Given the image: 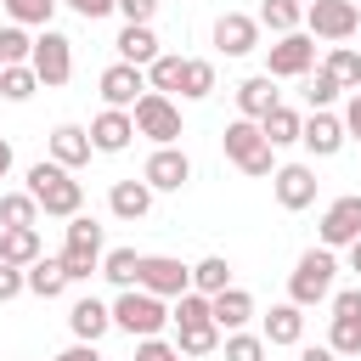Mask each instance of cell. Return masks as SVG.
<instances>
[{"label": "cell", "instance_id": "6da1fadb", "mask_svg": "<svg viewBox=\"0 0 361 361\" xmlns=\"http://www.w3.org/2000/svg\"><path fill=\"white\" fill-rule=\"evenodd\" d=\"M28 192L39 197V214H51V220H73V214L85 209V186H79L73 169H62L56 158H39V164L28 169Z\"/></svg>", "mask_w": 361, "mask_h": 361}, {"label": "cell", "instance_id": "7a4b0ae2", "mask_svg": "<svg viewBox=\"0 0 361 361\" xmlns=\"http://www.w3.org/2000/svg\"><path fill=\"white\" fill-rule=\"evenodd\" d=\"M113 327H124L130 338H158L169 327V305L147 288H118L113 299Z\"/></svg>", "mask_w": 361, "mask_h": 361}, {"label": "cell", "instance_id": "3957f363", "mask_svg": "<svg viewBox=\"0 0 361 361\" xmlns=\"http://www.w3.org/2000/svg\"><path fill=\"white\" fill-rule=\"evenodd\" d=\"M333 276H338L333 248H305V254H299V265H293V276H288V299L310 310V305L333 299Z\"/></svg>", "mask_w": 361, "mask_h": 361}, {"label": "cell", "instance_id": "277c9868", "mask_svg": "<svg viewBox=\"0 0 361 361\" xmlns=\"http://www.w3.org/2000/svg\"><path fill=\"white\" fill-rule=\"evenodd\" d=\"M130 118H135V135H147L152 147H175V141H180V107H175L164 90H147V96L130 107Z\"/></svg>", "mask_w": 361, "mask_h": 361}, {"label": "cell", "instance_id": "5b68a950", "mask_svg": "<svg viewBox=\"0 0 361 361\" xmlns=\"http://www.w3.org/2000/svg\"><path fill=\"white\" fill-rule=\"evenodd\" d=\"M310 68H316V34H310V28L276 34V45L265 51V73H271V79H305Z\"/></svg>", "mask_w": 361, "mask_h": 361}, {"label": "cell", "instance_id": "8992f818", "mask_svg": "<svg viewBox=\"0 0 361 361\" xmlns=\"http://www.w3.org/2000/svg\"><path fill=\"white\" fill-rule=\"evenodd\" d=\"M28 68L39 73V85H68V79H73V39L56 34V28H39Z\"/></svg>", "mask_w": 361, "mask_h": 361}, {"label": "cell", "instance_id": "52a82bcc", "mask_svg": "<svg viewBox=\"0 0 361 361\" xmlns=\"http://www.w3.org/2000/svg\"><path fill=\"white\" fill-rule=\"evenodd\" d=\"M305 28L316 39H350L361 28V6L355 0H310L305 6Z\"/></svg>", "mask_w": 361, "mask_h": 361}, {"label": "cell", "instance_id": "ba28073f", "mask_svg": "<svg viewBox=\"0 0 361 361\" xmlns=\"http://www.w3.org/2000/svg\"><path fill=\"white\" fill-rule=\"evenodd\" d=\"M135 288H147L158 299H180L192 288V265H180L175 254H141V282Z\"/></svg>", "mask_w": 361, "mask_h": 361}, {"label": "cell", "instance_id": "9c48e42d", "mask_svg": "<svg viewBox=\"0 0 361 361\" xmlns=\"http://www.w3.org/2000/svg\"><path fill=\"white\" fill-rule=\"evenodd\" d=\"M316 237H322V248H350L361 237V192L333 197L327 214H322V226H316Z\"/></svg>", "mask_w": 361, "mask_h": 361}, {"label": "cell", "instance_id": "30bf717a", "mask_svg": "<svg viewBox=\"0 0 361 361\" xmlns=\"http://www.w3.org/2000/svg\"><path fill=\"white\" fill-rule=\"evenodd\" d=\"M327 344L338 355H361V288H344L333 293V327H327Z\"/></svg>", "mask_w": 361, "mask_h": 361}, {"label": "cell", "instance_id": "8fae6325", "mask_svg": "<svg viewBox=\"0 0 361 361\" xmlns=\"http://www.w3.org/2000/svg\"><path fill=\"white\" fill-rule=\"evenodd\" d=\"M271 192H276V203H282L288 214H299V209L316 203V169H310V164H276Z\"/></svg>", "mask_w": 361, "mask_h": 361}, {"label": "cell", "instance_id": "7c38bea8", "mask_svg": "<svg viewBox=\"0 0 361 361\" xmlns=\"http://www.w3.org/2000/svg\"><path fill=\"white\" fill-rule=\"evenodd\" d=\"M214 51H220V56H248V51H259V17L220 11V17H214Z\"/></svg>", "mask_w": 361, "mask_h": 361}, {"label": "cell", "instance_id": "4fadbf2b", "mask_svg": "<svg viewBox=\"0 0 361 361\" xmlns=\"http://www.w3.org/2000/svg\"><path fill=\"white\" fill-rule=\"evenodd\" d=\"M141 180H147L152 192H180V186L192 180V158H186L180 147H152V158H147Z\"/></svg>", "mask_w": 361, "mask_h": 361}, {"label": "cell", "instance_id": "5bb4252c", "mask_svg": "<svg viewBox=\"0 0 361 361\" xmlns=\"http://www.w3.org/2000/svg\"><path fill=\"white\" fill-rule=\"evenodd\" d=\"M141 96H147V68H135V62H113V68L102 73V102H107V107H124V113H130Z\"/></svg>", "mask_w": 361, "mask_h": 361}, {"label": "cell", "instance_id": "9a60e30c", "mask_svg": "<svg viewBox=\"0 0 361 361\" xmlns=\"http://www.w3.org/2000/svg\"><path fill=\"white\" fill-rule=\"evenodd\" d=\"M299 141H305V152H310V158H333V152L350 141V130H344V118H333L327 107H310V118H305Z\"/></svg>", "mask_w": 361, "mask_h": 361}, {"label": "cell", "instance_id": "2e32d148", "mask_svg": "<svg viewBox=\"0 0 361 361\" xmlns=\"http://www.w3.org/2000/svg\"><path fill=\"white\" fill-rule=\"evenodd\" d=\"M220 141H226V158H231L237 169H248V164L271 147V141H265V130H259V118H243V113L226 124V135H220Z\"/></svg>", "mask_w": 361, "mask_h": 361}, {"label": "cell", "instance_id": "e0dca14e", "mask_svg": "<svg viewBox=\"0 0 361 361\" xmlns=\"http://www.w3.org/2000/svg\"><path fill=\"white\" fill-rule=\"evenodd\" d=\"M90 141H96V152H124V147L135 141V118H130L124 107H102V113L90 118Z\"/></svg>", "mask_w": 361, "mask_h": 361}, {"label": "cell", "instance_id": "ac0fdd59", "mask_svg": "<svg viewBox=\"0 0 361 361\" xmlns=\"http://www.w3.org/2000/svg\"><path fill=\"white\" fill-rule=\"evenodd\" d=\"M118 62H135V68H152L164 51H158V34H152V23H124L118 28Z\"/></svg>", "mask_w": 361, "mask_h": 361}, {"label": "cell", "instance_id": "d6986e66", "mask_svg": "<svg viewBox=\"0 0 361 361\" xmlns=\"http://www.w3.org/2000/svg\"><path fill=\"white\" fill-rule=\"evenodd\" d=\"M90 152H96L90 130H79V124H56V130H51V158H56L62 169H79V164H90Z\"/></svg>", "mask_w": 361, "mask_h": 361}, {"label": "cell", "instance_id": "ffe728a7", "mask_svg": "<svg viewBox=\"0 0 361 361\" xmlns=\"http://www.w3.org/2000/svg\"><path fill=\"white\" fill-rule=\"evenodd\" d=\"M209 310H214L220 333H237V327H248V316H254V293L231 282L226 293H214V299H209Z\"/></svg>", "mask_w": 361, "mask_h": 361}, {"label": "cell", "instance_id": "44dd1931", "mask_svg": "<svg viewBox=\"0 0 361 361\" xmlns=\"http://www.w3.org/2000/svg\"><path fill=\"white\" fill-rule=\"evenodd\" d=\"M68 327H73V338L96 344V338L113 327V305H102V299H73V310H68Z\"/></svg>", "mask_w": 361, "mask_h": 361}, {"label": "cell", "instance_id": "7402d4cb", "mask_svg": "<svg viewBox=\"0 0 361 361\" xmlns=\"http://www.w3.org/2000/svg\"><path fill=\"white\" fill-rule=\"evenodd\" d=\"M259 333H265V344H282V350L299 344L305 338V305H293V299L288 305H271V316H265Z\"/></svg>", "mask_w": 361, "mask_h": 361}, {"label": "cell", "instance_id": "603a6c76", "mask_svg": "<svg viewBox=\"0 0 361 361\" xmlns=\"http://www.w3.org/2000/svg\"><path fill=\"white\" fill-rule=\"evenodd\" d=\"M276 102H282V96H276V79H271V73H254V79L237 85V113H243V118H265Z\"/></svg>", "mask_w": 361, "mask_h": 361}, {"label": "cell", "instance_id": "cb8c5ba5", "mask_svg": "<svg viewBox=\"0 0 361 361\" xmlns=\"http://www.w3.org/2000/svg\"><path fill=\"white\" fill-rule=\"evenodd\" d=\"M39 254H45V248H39V226H6V231H0V259H6V265H23V271H28Z\"/></svg>", "mask_w": 361, "mask_h": 361}, {"label": "cell", "instance_id": "d4e9b609", "mask_svg": "<svg viewBox=\"0 0 361 361\" xmlns=\"http://www.w3.org/2000/svg\"><path fill=\"white\" fill-rule=\"evenodd\" d=\"M107 209H113L118 220H141V214L152 209V186H147V180H113Z\"/></svg>", "mask_w": 361, "mask_h": 361}, {"label": "cell", "instance_id": "484cf974", "mask_svg": "<svg viewBox=\"0 0 361 361\" xmlns=\"http://www.w3.org/2000/svg\"><path fill=\"white\" fill-rule=\"evenodd\" d=\"M192 288L209 293V299L226 293V288H231V259H226V254H203V259L192 265Z\"/></svg>", "mask_w": 361, "mask_h": 361}, {"label": "cell", "instance_id": "4316f807", "mask_svg": "<svg viewBox=\"0 0 361 361\" xmlns=\"http://www.w3.org/2000/svg\"><path fill=\"white\" fill-rule=\"evenodd\" d=\"M23 276H28V293H34V299H56V293L68 288V271H62V259H45V254H39V259H34Z\"/></svg>", "mask_w": 361, "mask_h": 361}, {"label": "cell", "instance_id": "83f0119b", "mask_svg": "<svg viewBox=\"0 0 361 361\" xmlns=\"http://www.w3.org/2000/svg\"><path fill=\"white\" fill-rule=\"evenodd\" d=\"M259 130H265V141H271V147H293V141H299V130H305V118H299L293 107H282V102H276V107L259 118Z\"/></svg>", "mask_w": 361, "mask_h": 361}, {"label": "cell", "instance_id": "f1b7e54d", "mask_svg": "<svg viewBox=\"0 0 361 361\" xmlns=\"http://www.w3.org/2000/svg\"><path fill=\"white\" fill-rule=\"evenodd\" d=\"M102 276H107L113 288H135V282H141V254H135V248H107V254H102Z\"/></svg>", "mask_w": 361, "mask_h": 361}, {"label": "cell", "instance_id": "f546056e", "mask_svg": "<svg viewBox=\"0 0 361 361\" xmlns=\"http://www.w3.org/2000/svg\"><path fill=\"white\" fill-rule=\"evenodd\" d=\"M175 344H180V355H214L220 350V322H186V327H175Z\"/></svg>", "mask_w": 361, "mask_h": 361}, {"label": "cell", "instance_id": "4dcf8cb0", "mask_svg": "<svg viewBox=\"0 0 361 361\" xmlns=\"http://www.w3.org/2000/svg\"><path fill=\"white\" fill-rule=\"evenodd\" d=\"M299 23H305V0H259V28L293 34Z\"/></svg>", "mask_w": 361, "mask_h": 361}, {"label": "cell", "instance_id": "1f68e13d", "mask_svg": "<svg viewBox=\"0 0 361 361\" xmlns=\"http://www.w3.org/2000/svg\"><path fill=\"white\" fill-rule=\"evenodd\" d=\"M39 220V197L23 186V192H0V231L6 226H34Z\"/></svg>", "mask_w": 361, "mask_h": 361}, {"label": "cell", "instance_id": "d6a6232c", "mask_svg": "<svg viewBox=\"0 0 361 361\" xmlns=\"http://www.w3.org/2000/svg\"><path fill=\"white\" fill-rule=\"evenodd\" d=\"M34 90H39V73H34L28 62H6V68H0V96H6V102H28Z\"/></svg>", "mask_w": 361, "mask_h": 361}, {"label": "cell", "instance_id": "836d02e7", "mask_svg": "<svg viewBox=\"0 0 361 361\" xmlns=\"http://www.w3.org/2000/svg\"><path fill=\"white\" fill-rule=\"evenodd\" d=\"M180 96H186V102H203V96H214V62H203V56H186Z\"/></svg>", "mask_w": 361, "mask_h": 361}, {"label": "cell", "instance_id": "e575fe53", "mask_svg": "<svg viewBox=\"0 0 361 361\" xmlns=\"http://www.w3.org/2000/svg\"><path fill=\"white\" fill-rule=\"evenodd\" d=\"M62 248H79V254H107V237H102V226L90 220V214H73L68 220V243Z\"/></svg>", "mask_w": 361, "mask_h": 361}, {"label": "cell", "instance_id": "d590c367", "mask_svg": "<svg viewBox=\"0 0 361 361\" xmlns=\"http://www.w3.org/2000/svg\"><path fill=\"white\" fill-rule=\"evenodd\" d=\"M322 68H327V73H333L344 90H361V56H355L350 45H333V51L322 56Z\"/></svg>", "mask_w": 361, "mask_h": 361}, {"label": "cell", "instance_id": "8d00e7d4", "mask_svg": "<svg viewBox=\"0 0 361 361\" xmlns=\"http://www.w3.org/2000/svg\"><path fill=\"white\" fill-rule=\"evenodd\" d=\"M180 73H186V56H158L152 68H147V90H164V96H175L180 90Z\"/></svg>", "mask_w": 361, "mask_h": 361}, {"label": "cell", "instance_id": "74e56055", "mask_svg": "<svg viewBox=\"0 0 361 361\" xmlns=\"http://www.w3.org/2000/svg\"><path fill=\"white\" fill-rule=\"evenodd\" d=\"M0 6L23 28H51V11H56V0H0Z\"/></svg>", "mask_w": 361, "mask_h": 361}, {"label": "cell", "instance_id": "f35d334b", "mask_svg": "<svg viewBox=\"0 0 361 361\" xmlns=\"http://www.w3.org/2000/svg\"><path fill=\"white\" fill-rule=\"evenodd\" d=\"M220 350H226V361H265L271 344H265V333H243V327H237V333H226Z\"/></svg>", "mask_w": 361, "mask_h": 361}, {"label": "cell", "instance_id": "ab89813d", "mask_svg": "<svg viewBox=\"0 0 361 361\" xmlns=\"http://www.w3.org/2000/svg\"><path fill=\"white\" fill-rule=\"evenodd\" d=\"M28 56H34L28 28H23V23H6V28H0V68H6V62H28Z\"/></svg>", "mask_w": 361, "mask_h": 361}, {"label": "cell", "instance_id": "60d3db41", "mask_svg": "<svg viewBox=\"0 0 361 361\" xmlns=\"http://www.w3.org/2000/svg\"><path fill=\"white\" fill-rule=\"evenodd\" d=\"M56 259H62V271H68V282H90V276L102 271V254H79V248H62Z\"/></svg>", "mask_w": 361, "mask_h": 361}, {"label": "cell", "instance_id": "b9f144b4", "mask_svg": "<svg viewBox=\"0 0 361 361\" xmlns=\"http://www.w3.org/2000/svg\"><path fill=\"white\" fill-rule=\"evenodd\" d=\"M338 90H344V85H338V79H333V73H327V68L316 62V79H310L305 102H310V107H333V102H338Z\"/></svg>", "mask_w": 361, "mask_h": 361}, {"label": "cell", "instance_id": "7bdbcfd3", "mask_svg": "<svg viewBox=\"0 0 361 361\" xmlns=\"http://www.w3.org/2000/svg\"><path fill=\"white\" fill-rule=\"evenodd\" d=\"M135 361H186L180 344H164V338H135Z\"/></svg>", "mask_w": 361, "mask_h": 361}, {"label": "cell", "instance_id": "ee69618b", "mask_svg": "<svg viewBox=\"0 0 361 361\" xmlns=\"http://www.w3.org/2000/svg\"><path fill=\"white\" fill-rule=\"evenodd\" d=\"M17 293H28V276H23V265H6L0 259V305H11Z\"/></svg>", "mask_w": 361, "mask_h": 361}, {"label": "cell", "instance_id": "f6af8a7d", "mask_svg": "<svg viewBox=\"0 0 361 361\" xmlns=\"http://www.w3.org/2000/svg\"><path fill=\"white\" fill-rule=\"evenodd\" d=\"M118 11H124V23H152L158 0H118Z\"/></svg>", "mask_w": 361, "mask_h": 361}, {"label": "cell", "instance_id": "bcb514c9", "mask_svg": "<svg viewBox=\"0 0 361 361\" xmlns=\"http://www.w3.org/2000/svg\"><path fill=\"white\" fill-rule=\"evenodd\" d=\"M85 23H96V17H107V11H118V0H68Z\"/></svg>", "mask_w": 361, "mask_h": 361}, {"label": "cell", "instance_id": "7dc6e473", "mask_svg": "<svg viewBox=\"0 0 361 361\" xmlns=\"http://www.w3.org/2000/svg\"><path fill=\"white\" fill-rule=\"evenodd\" d=\"M344 130H350V141L361 147V90H350V107H344Z\"/></svg>", "mask_w": 361, "mask_h": 361}, {"label": "cell", "instance_id": "c3c4849f", "mask_svg": "<svg viewBox=\"0 0 361 361\" xmlns=\"http://www.w3.org/2000/svg\"><path fill=\"white\" fill-rule=\"evenodd\" d=\"M56 361H102V350H96V344H85V338H73V344H68Z\"/></svg>", "mask_w": 361, "mask_h": 361}, {"label": "cell", "instance_id": "681fc988", "mask_svg": "<svg viewBox=\"0 0 361 361\" xmlns=\"http://www.w3.org/2000/svg\"><path fill=\"white\" fill-rule=\"evenodd\" d=\"M299 361H338V350L333 344H310V350H299Z\"/></svg>", "mask_w": 361, "mask_h": 361}, {"label": "cell", "instance_id": "f907efd6", "mask_svg": "<svg viewBox=\"0 0 361 361\" xmlns=\"http://www.w3.org/2000/svg\"><path fill=\"white\" fill-rule=\"evenodd\" d=\"M6 175H11V141L0 135V180H6Z\"/></svg>", "mask_w": 361, "mask_h": 361}, {"label": "cell", "instance_id": "816d5d0a", "mask_svg": "<svg viewBox=\"0 0 361 361\" xmlns=\"http://www.w3.org/2000/svg\"><path fill=\"white\" fill-rule=\"evenodd\" d=\"M344 254H350V271H355V276H361V237H355V243H350V248H344Z\"/></svg>", "mask_w": 361, "mask_h": 361}, {"label": "cell", "instance_id": "f5cc1de1", "mask_svg": "<svg viewBox=\"0 0 361 361\" xmlns=\"http://www.w3.org/2000/svg\"><path fill=\"white\" fill-rule=\"evenodd\" d=\"M305 6H310V0H305Z\"/></svg>", "mask_w": 361, "mask_h": 361}, {"label": "cell", "instance_id": "db71d44e", "mask_svg": "<svg viewBox=\"0 0 361 361\" xmlns=\"http://www.w3.org/2000/svg\"><path fill=\"white\" fill-rule=\"evenodd\" d=\"M355 361H361V355H355Z\"/></svg>", "mask_w": 361, "mask_h": 361}]
</instances>
